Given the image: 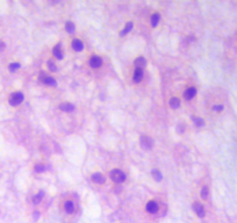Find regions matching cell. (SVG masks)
Here are the masks:
<instances>
[{
  "label": "cell",
  "instance_id": "cell-18",
  "mask_svg": "<svg viewBox=\"0 0 237 223\" xmlns=\"http://www.w3.org/2000/svg\"><path fill=\"white\" fill-rule=\"evenodd\" d=\"M65 29H66L68 33L72 34L73 31H74V24H73L72 22H66V24H65Z\"/></svg>",
  "mask_w": 237,
  "mask_h": 223
},
{
  "label": "cell",
  "instance_id": "cell-25",
  "mask_svg": "<svg viewBox=\"0 0 237 223\" xmlns=\"http://www.w3.org/2000/svg\"><path fill=\"white\" fill-rule=\"evenodd\" d=\"M48 65H49V69L51 70V71H56V70H57V68H56V64H55L52 61L48 62Z\"/></svg>",
  "mask_w": 237,
  "mask_h": 223
},
{
  "label": "cell",
  "instance_id": "cell-6",
  "mask_svg": "<svg viewBox=\"0 0 237 223\" xmlns=\"http://www.w3.org/2000/svg\"><path fill=\"white\" fill-rule=\"evenodd\" d=\"M146 210L150 214H153L158 210V204H157L156 201H149L146 206Z\"/></svg>",
  "mask_w": 237,
  "mask_h": 223
},
{
  "label": "cell",
  "instance_id": "cell-26",
  "mask_svg": "<svg viewBox=\"0 0 237 223\" xmlns=\"http://www.w3.org/2000/svg\"><path fill=\"white\" fill-rule=\"evenodd\" d=\"M131 27H133V23H131V22H129V23H128V24H127V26H126V29H124V30L122 31V35L127 34V33H128V31H129L130 29H131Z\"/></svg>",
  "mask_w": 237,
  "mask_h": 223
},
{
  "label": "cell",
  "instance_id": "cell-19",
  "mask_svg": "<svg viewBox=\"0 0 237 223\" xmlns=\"http://www.w3.org/2000/svg\"><path fill=\"white\" fill-rule=\"evenodd\" d=\"M158 21H159V14H153L151 16V24H152V27H156L157 24H158Z\"/></svg>",
  "mask_w": 237,
  "mask_h": 223
},
{
  "label": "cell",
  "instance_id": "cell-21",
  "mask_svg": "<svg viewBox=\"0 0 237 223\" xmlns=\"http://www.w3.org/2000/svg\"><path fill=\"white\" fill-rule=\"evenodd\" d=\"M193 122L198 126V127H201V126H203V120L201 119V117H193Z\"/></svg>",
  "mask_w": 237,
  "mask_h": 223
},
{
  "label": "cell",
  "instance_id": "cell-10",
  "mask_svg": "<svg viewBox=\"0 0 237 223\" xmlns=\"http://www.w3.org/2000/svg\"><path fill=\"white\" fill-rule=\"evenodd\" d=\"M135 66H136V69H141L142 68H144V66L146 65V61L144 57H137L136 59H135Z\"/></svg>",
  "mask_w": 237,
  "mask_h": 223
},
{
  "label": "cell",
  "instance_id": "cell-4",
  "mask_svg": "<svg viewBox=\"0 0 237 223\" xmlns=\"http://www.w3.org/2000/svg\"><path fill=\"white\" fill-rule=\"evenodd\" d=\"M193 209H194L195 214L199 216V217H203V216H205V214H206L205 207H203L201 204H199V202H195V204H193Z\"/></svg>",
  "mask_w": 237,
  "mask_h": 223
},
{
  "label": "cell",
  "instance_id": "cell-16",
  "mask_svg": "<svg viewBox=\"0 0 237 223\" xmlns=\"http://www.w3.org/2000/svg\"><path fill=\"white\" fill-rule=\"evenodd\" d=\"M42 199H43V192H40V193H37L36 195L33 198V204H38L41 201H42Z\"/></svg>",
  "mask_w": 237,
  "mask_h": 223
},
{
  "label": "cell",
  "instance_id": "cell-22",
  "mask_svg": "<svg viewBox=\"0 0 237 223\" xmlns=\"http://www.w3.org/2000/svg\"><path fill=\"white\" fill-rule=\"evenodd\" d=\"M35 171L36 172H44L46 171V166L43 165V164H37V165H35Z\"/></svg>",
  "mask_w": 237,
  "mask_h": 223
},
{
  "label": "cell",
  "instance_id": "cell-12",
  "mask_svg": "<svg viewBox=\"0 0 237 223\" xmlns=\"http://www.w3.org/2000/svg\"><path fill=\"white\" fill-rule=\"evenodd\" d=\"M64 209L66 213L72 214V213L74 212V204H73L72 201H66V202L64 204Z\"/></svg>",
  "mask_w": 237,
  "mask_h": 223
},
{
  "label": "cell",
  "instance_id": "cell-11",
  "mask_svg": "<svg viewBox=\"0 0 237 223\" xmlns=\"http://www.w3.org/2000/svg\"><path fill=\"white\" fill-rule=\"evenodd\" d=\"M59 108H61L63 112H66V113H71V112L74 109V106H73L72 104H69V102H64V104H62L61 106H59Z\"/></svg>",
  "mask_w": 237,
  "mask_h": 223
},
{
  "label": "cell",
  "instance_id": "cell-17",
  "mask_svg": "<svg viewBox=\"0 0 237 223\" xmlns=\"http://www.w3.org/2000/svg\"><path fill=\"white\" fill-rule=\"evenodd\" d=\"M43 83L49 86H55L56 85V80L52 77H44L43 78Z\"/></svg>",
  "mask_w": 237,
  "mask_h": 223
},
{
  "label": "cell",
  "instance_id": "cell-1",
  "mask_svg": "<svg viewBox=\"0 0 237 223\" xmlns=\"http://www.w3.org/2000/svg\"><path fill=\"white\" fill-rule=\"evenodd\" d=\"M109 177H111L112 180L114 181V182H116V184H121V182H123V181L126 180V174L119 169L111 171Z\"/></svg>",
  "mask_w": 237,
  "mask_h": 223
},
{
  "label": "cell",
  "instance_id": "cell-9",
  "mask_svg": "<svg viewBox=\"0 0 237 223\" xmlns=\"http://www.w3.org/2000/svg\"><path fill=\"white\" fill-rule=\"evenodd\" d=\"M71 46H72V49L74 51H81L83 48H84V44H83V42H81L80 40H73Z\"/></svg>",
  "mask_w": 237,
  "mask_h": 223
},
{
  "label": "cell",
  "instance_id": "cell-14",
  "mask_svg": "<svg viewBox=\"0 0 237 223\" xmlns=\"http://www.w3.org/2000/svg\"><path fill=\"white\" fill-rule=\"evenodd\" d=\"M52 54H54L55 57L58 58V59H62V58H63V52H62L61 46H56L54 49H52Z\"/></svg>",
  "mask_w": 237,
  "mask_h": 223
},
{
  "label": "cell",
  "instance_id": "cell-2",
  "mask_svg": "<svg viewBox=\"0 0 237 223\" xmlns=\"http://www.w3.org/2000/svg\"><path fill=\"white\" fill-rule=\"evenodd\" d=\"M23 101V94L21 92H14L9 96V104L12 106H19Z\"/></svg>",
  "mask_w": 237,
  "mask_h": 223
},
{
  "label": "cell",
  "instance_id": "cell-13",
  "mask_svg": "<svg viewBox=\"0 0 237 223\" xmlns=\"http://www.w3.org/2000/svg\"><path fill=\"white\" fill-rule=\"evenodd\" d=\"M143 78V72H142L141 69H136L134 72V81L135 83H140Z\"/></svg>",
  "mask_w": 237,
  "mask_h": 223
},
{
  "label": "cell",
  "instance_id": "cell-27",
  "mask_svg": "<svg viewBox=\"0 0 237 223\" xmlns=\"http://www.w3.org/2000/svg\"><path fill=\"white\" fill-rule=\"evenodd\" d=\"M222 109H223V106H221V105L214 106V111H222Z\"/></svg>",
  "mask_w": 237,
  "mask_h": 223
},
{
  "label": "cell",
  "instance_id": "cell-24",
  "mask_svg": "<svg viewBox=\"0 0 237 223\" xmlns=\"http://www.w3.org/2000/svg\"><path fill=\"white\" fill-rule=\"evenodd\" d=\"M19 68H20L19 63H12L11 65H9V70H11L12 72H13V71H15V70H18Z\"/></svg>",
  "mask_w": 237,
  "mask_h": 223
},
{
  "label": "cell",
  "instance_id": "cell-3",
  "mask_svg": "<svg viewBox=\"0 0 237 223\" xmlns=\"http://www.w3.org/2000/svg\"><path fill=\"white\" fill-rule=\"evenodd\" d=\"M140 142H141V146L144 150H150L153 145L152 139L149 137V136H142L141 139H140Z\"/></svg>",
  "mask_w": 237,
  "mask_h": 223
},
{
  "label": "cell",
  "instance_id": "cell-5",
  "mask_svg": "<svg viewBox=\"0 0 237 223\" xmlns=\"http://www.w3.org/2000/svg\"><path fill=\"white\" fill-rule=\"evenodd\" d=\"M88 63H90V66H91V68H93V69H96V68L101 66V64H102V61H101V58L98 57V56H92V57L90 58Z\"/></svg>",
  "mask_w": 237,
  "mask_h": 223
},
{
  "label": "cell",
  "instance_id": "cell-20",
  "mask_svg": "<svg viewBox=\"0 0 237 223\" xmlns=\"http://www.w3.org/2000/svg\"><path fill=\"white\" fill-rule=\"evenodd\" d=\"M152 174H153V178L156 179V180H162V173L158 171V170H153L152 171Z\"/></svg>",
  "mask_w": 237,
  "mask_h": 223
},
{
  "label": "cell",
  "instance_id": "cell-7",
  "mask_svg": "<svg viewBox=\"0 0 237 223\" xmlns=\"http://www.w3.org/2000/svg\"><path fill=\"white\" fill-rule=\"evenodd\" d=\"M195 93H196V90H195L194 87H188V89L184 92V96H185V99L191 100V99H193L195 96Z\"/></svg>",
  "mask_w": 237,
  "mask_h": 223
},
{
  "label": "cell",
  "instance_id": "cell-8",
  "mask_svg": "<svg viewBox=\"0 0 237 223\" xmlns=\"http://www.w3.org/2000/svg\"><path fill=\"white\" fill-rule=\"evenodd\" d=\"M92 180L94 181V182H96V184H105L106 179H105V177H103L101 173H94L92 176Z\"/></svg>",
  "mask_w": 237,
  "mask_h": 223
},
{
  "label": "cell",
  "instance_id": "cell-28",
  "mask_svg": "<svg viewBox=\"0 0 237 223\" xmlns=\"http://www.w3.org/2000/svg\"><path fill=\"white\" fill-rule=\"evenodd\" d=\"M5 46V43L4 42H0V50H3Z\"/></svg>",
  "mask_w": 237,
  "mask_h": 223
},
{
  "label": "cell",
  "instance_id": "cell-23",
  "mask_svg": "<svg viewBox=\"0 0 237 223\" xmlns=\"http://www.w3.org/2000/svg\"><path fill=\"white\" fill-rule=\"evenodd\" d=\"M201 196L203 199H207V196H208V187L207 186H203L202 189H201Z\"/></svg>",
  "mask_w": 237,
  "mask_h": 223
},
{
  "label": "cell",
  "instance_id": "cell-15",
  "mask_svg": "<svg viewBox=\"0 0 237 223\" xmlns=\"http://www.w3.org/2000/svg\"><path fill=\"white\" fill-rule=\"evenodd\" d=\"M170 106L173 108V109H177V108H179L180 106V101L178 98H172L171 100H170Z\"/></svg>",
  "mask_w": 237,
  "mask_h": 223
}]
</instances>
